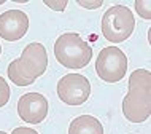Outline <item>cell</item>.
Segmentation results:
<instances>
[{"label":"cell","instance_id":"11","mask_svg":"<svg viewBox=\"0 0 151 134\" xmlns=\"http://www.w3.org/2000/svg\"><path fill=\"white\" fill-rule=\"evenodd\" d=\"M10 99V86L6 85L5 78L0 77V107H3Z\"/></svg>","mask_w":151,"mask_h":134},{"label":"cell","instance_id":"6","mask_svg":"<svg viewBox=\"0 0 151 134\" xmlns=\"http://www.w3.org/2000/svg\"><path fill=\"white\" fill-rule=\"evenodd\" d=\"M91 94V83L80 74H67L58 83V96L68 105H81Z\"/></svg>","mask_w":151,"mask_h":134},{"label":"cell","instance_id":"9","mask_svg":"<svg viewBox=\"0 0 151 134\" xmlns=\"http://www.w3.org/2000/svg\"><path fill=\"white\" fill-rule=\"evenodd\" d=\"M68 134H104V126L91 115H80L70 123Z\"/></svg>","mask_w":151,"mask_h":134},{"label":"cell","instance_id":"12","mask_svg":"<svg viewBox=\"0 0 151 134\" xmlns=\"http://www.w3.org/2000/svg\"><path fill=\"white\" fill-rule=\"evenodd\" d=\"M45 5H48L50 8H52V10H56V11H64L65 10V7H67V0H62L60 3H56V2H45Z\"/></svg>","mask_w":151,"mask_h":134},{"label":"cell","instance_id":"13","mask_svg":"<svg viewBox=\"0 0 151 134\" xmlns=\"http://www.w3.org/2000/svg\"><path fill=\"white\" fill-rule=\"evenodd\" d=\"M11 134H38V133H37L35 129H32V128L21 126V128H14V131L11 133Z\"/></svg>","mask_w":151,"mask_h":134},{"label":"cell","instance_id":"10","mask_svg":"<svg viewBox=\"0 0 151 134\" xmlns=\"http://www.w3.org/2000/svg\"><path fill=\"white\" fill-rule=\"evenodd\" d=\"M135 10L143 19H150L151 18V0H137Z\"/></svg>","mask_w":151,"mask_h":134},{"label":"cell","instance_id":"4","mask_svg":"<svg viewBox=\"0 0 151 134\" xmlns=\"http://www.w3.org/2000/svg\"><path fill=\"white\" fill-rule=\"evenodd\" d=\"M135 19L132 11L124 5L108 8L102 18V34L111 43H121L127 40L134 32Z\"/></svg>","mask_w":151,"mask_h":134},{"label":"cell","instance_id":"15","mask_svg":"<svg viewBox=\"0 0 151 134\" xmlns=\"http://www.w3.org/2000/svg\"><path fill=\"white\" fill-rule=\"evenodd\" d=\"M0 54H2V45H0Z\"/></svg>","mask_w":151,"mask_h":134},{"label":"cell","instance_id":"1","mask_svg":"<svg viewBox=\"0 0 151 134\" xmlns=\"http://www.w3.org/2000/svg\"><path fill=\"white\" fill-rule=\"evenodd\" d=\"M122 113L130 123H143L151 113V74L137 69L129 77V93L122 101Z\"/></svg>","mask_w":151,"mask_h":134},{"label":"cell","instance_id":"5","mask_svg":"<svg viewBox=\"0 0 151 134\" xmlns=\"http://www.w3.org/2000/svg\"><path fill=\"white\" fill-rule=\"evenodd\" d=\"M96 72L104 82L116 83L126 77L127 58L118 46H107L97 56Z\"/></svg>","mask_w":151,"mask_h":134},{"label":"cell","instance_id":"2","mask_svg":"<svg viewBox=\"0 0 151 134\" xmlns=\"http://www.w3.org/2000/svg\"><path fill=\"white\" fill-rule=\"evenodd\" d=\"M48 67V54L42 43H29L22 50L19 59L8 66V77L18 86H29Z\"/></svg>","mask_w":151,"mask_h":134},{"label":"cell","instance_id":"16","mask_svg":"<svg viewBox=\"0 0 151 134\" xmlns=\"http://www.w3.org/2000/svg\"><path fill=\"white\" fill-rule=\"evenodd\" d=\"M0 134H6V133L5 131H0Z\"/></svg>","mask_w":151,"mask_h":134},{"label":"cell","instance_id":"3","mask_svg":"<svg viewBox=\"0 0 151 134\" xmlns=\"http://www.w3.org/2000/svg\"><path fill=\"white\" fill-rule=\"evenodd\" d=\"M54 56L68 69H83L92 58V48L80 37L78 34H64L54 43Z\"/></svg>","mask_w":151,"mask_h":134},{"label":"cell","instance_id":"8","mask_svg":"<svg viewBox=\"0 0 151 134\" xmlns=\"http://www.w3.org/2000/svg\"><path fill=\"white\" fill-rule=\"evenodd\" d=\"M29 30V18L21 10H8L0 14V37L6 42L22 38Z\"/></svg>","mask_w":151,"mask_h":134},{"label":"cell","instance_id":"7","mask_svg":"<svg viewBox=\"0 0 151 134\" xmlns=\"http://www.w3.org/2000/svg\"><path fill=\"white\" fill-rule=\"evenodd\" d=\"M18 115L26 123L38 125L48 115V101L40 93H27L18 101Z\"/></svg>","mask_w":151,"mask_h":134},{"label":"cell","instance_id":"14","mask_svg":"<svg viewBox=\"0 0 151 134\" xmlns=\"http://www.w3.org/2000/svg\"><path fill=\"white\" fill-rule=\"evenodd\" d=\"M78 5H81V7H84V8H99L100 5H102V2H81V0H78Z\"/></svg>","mask_w":151,"mask_h":134}]
</instances>
